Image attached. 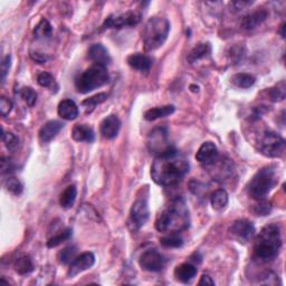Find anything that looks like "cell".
Wrapping results in <instances>:
<instances>
[{"mask_svg":"<svg viewBox=\"0 0 286 286\" xmlns=\"http://www.w3.org/2000/svg\"><path fill=\"white\" fill-rule=\"evenodd\" d=\"M188 171L189 162L186 157L175 148H170L153 161L151 177L159 186L173 187L179 184Z\"/></svg>","mask_w":286,"mask_h":286,"instance_id":"6da1fadb","label":"cell"},{"mask_svg":"<svg viewBox=\"0 0 286 286\" xmlns=\"http://www.w3.org/2000/svg\"><path fill=\"white\" fill-rule=\"evenodd\" d=\"M189 224V210L184 200L177 198L157 216L154 226L160 233H180L187 230Z\"/></svg>","mask_w":286,"mask_h":286,"instance_id":"7a4b0ae2","label":"cell"},{"mask_svg":"<svg viewBox=\"0 0 286 286\" xmlns=\"http://www.w3.org/2000/svg\"><path fill=\"white\" fill-rule=\"evenodd\" d=\"M282 247L281 231L277 225H267L261 231L254 244V256L260 262H272L278 256Z\"/></svg>","mask_w":286,"mask_h":286,"instance_id":"3957f363","label":"cell"},{"mask_svg":"<svg viewBox=\"0 0 286 286\" xmlns=\"http://www.w3.org/2000/svg\"><path fill=\"white\" fill-rule=\"evenodd\" d=\"M170 31V22L163 17H152L149 19L142 31V41L145 48L149 51L162 46L167 41Z\"/></svg>","mask_w":286,"mask_h":286,"instance_id":"277c9868","label":"cell"},{"mask_svg":"<svg viewBox=\"0 0 286 286\" xmlns=\"http://www.w3.org/2000/svg\"><path fill=\"white\" fill-rule=\"evenodd\" d=\"M277 175L274 167H265L257 171L247 187L248 196L255 200L264 199L277 184Z\"/></svg>","mask_w":286,"mask_h":286,"instance_id":"5b68a950","label":"cell"},{"mask_svg":"<svg viewBox=\"0 0 286 286\" xmlns=\"http://www.w3.org/2000/svg\"><path fill=\"white\" fill-rule=\"evenodd\" d=\"M108 81H110V75H108L106 67L94 64L76 78L75 87L79 93L87 94L104 87Z\"/></svg>","mask_w":286,"mask_h":286,"instance_id":"8992f818","label":"cell"},{"mask_svg":"<svg viewBox=\"0 0 286 286\" xmlns=\"http://www.w3.org/2000/svg\"><path fill=\"white\" fill-rule=\"evenodd\" d=\"M256 145L259 151L268 158L283 157L286 150L285 140L273 131H264L257 136Z\"/></svg>","mask_w":286,"mask_h":286,"instance_id":"52a82bcc","label":"cell"},{"mask_svg":"<svg viewBox=\"0 0 286 286\" xmlns=\"http://www.w3.org/2000/svg\"><path fill=\"white\" fill-rule=\"evenodd\" d=\"M149 216H150V211H149L147 198L136 199L130 210L129 226L131 230L133 232L139 231L142 226L146 225Z\"/></svg>","mask_w":286,"mask_h":286,"instance_id":"ba28073f","label":"cell"},{"mask_svg":"<svg viewBox=\"0 0 286 286\" xmlns=\"http://www.w3.org/2000/svg\"><path fill=\"white\" fill-rule=\"evenodd\" d=\"M147 145L150 152L156 154L157 157L160 156V154L164 153L165 151H168L170 148H173L168 142L167 130L163 128H158L152 130L151 132L149 133Z\"/></svg>","mask_w":286,"mask_h":286,"instance_id":"9c48e42d","label":"cell"},{"mask_svg":"<svg viewBox=\"0 0 286 286\" xmlns=\"http://www.w3.org/2000/svg\"><path fill=\"white\" fill-rule=\"evenodd\" d=\"M139 265L148 272H160L165 266V259L157 249H148L141 254Z\"/></svg>","mask_w":286,"mask_h":286,"instance_id":"30bf717a","label":"cell"},{"mask_svg":"<svg viewBox=\"0 0 286 286\" xmlns=\"http://www.w3.org/2000/svg\"><path fill=\"white\" fill-rule=\"evenodd\" d=\"M230 234L234 239L240 244H246L254 237L255 227L249 220L238 219L235 220L230 227Z\"/></svg>","mask_w":286,"mask_h":286,"instance_id":"8fae6325","label":"cell"},{"mask_svg":"<svg viewBox=\"0 0 286 286\" xmlns=\"http://www.w3.org/2000/svg\"><path fill=\"white\" fill-rule=\"evenodd\" d=\"M141 20V15L135 11H128V13L108 16L105 19L103 27L104 28H123L131 27L139 24Z\"/></svg>","mask_w":286,"mask_h":286,"instance_id":"7c38bea8","label":"cell"},{"mask_svg":"<svg viewBox=\"0 0 286 286\" xmlns=\"http://www.w3.org/2000/svg\"><path fill=\"white\" fill-rule=\"evenodd\" d=\"M94 264H95L94 254L91 253V251L83 253L73 260V262L70 264V268H68L67 276L70 278L75 277L79 273L90 270Z\"/></svg>","mask_w":286,"mask_h":286,"instance_id":"4fadbf2b","label":"cell"},{"mask_svg":"<svg viewBox=\"0 0 286 286\" xmlns=\"http://www.w3.org/2000/svg\"><path fill=\"white\" fill-rule=\"evenodd\" d=\"M218 158H219L218 148H217L215 143L211 141L204 142L196 153L197 161L206 165V167H209V165L216 163L218 161Z\"/></svg>","mask_w":286,"mask_h":286,"instance_id":"5bb4252c","label":"cell"},{"mask_svg":"<svg viewBox=\"0 0 286 286\" xmlns=\"http://www.w3.org/2000/svg\"><path fill=\"white\" fill-rule=\"evenodd\" d=\"M120 129H121V121H120V119L117 116H114V114L108 116L103 120L100 127L102 136H104L107 140L117 138L120 132Z\"/></svg>","mask_w":286,"mask_h":286,"instance_id":"9a60e30c","label":"cell"},{"mask_svg":"<svg viewBox=\"0 0 286 286\" xmlns=\"http://www.w3.org/2000/svg\"><path fill=\"white\" fill-rule=\"evenodd\" d=\"M89 59L94 62L96 65L106 67L111 63V57L107 49L102 44H93L89 48Z\"/></svg>","mask_w":286,"mask_h":286,"instance_id":"2e32d148","label":"cell"},{"mask_svg":"<svg viewBox=\"0 0 286 286\" xmlns=\"http://www.w3.org/2000/svg\"><path fill=\"white\" fill-rule=\"evenodd\" d=\"M268 13L264 9H259L254 11L247 16H245L242 22H240V27L243 28L245 31H251L255 30L256 27H259L260 25H262L267 19Z\"/></svg>","mask_w":286,"mask_h":286,"instance_id":"e0dca14e","label":"cell"},{"mask_svg":"<svg viewBox=\"0 0 286 286\" xmlns=\"http://www.w3.org/2000/svg\"><path fill=\"white\" fill-rule=\"evenodd\" d=\"M63 129V123L60 121L51 120L45 123L39 130V141L42 143H48L53 140L55 136L60 133V131Z\"/></svg>","mask_w":286,"mask_h":286,"instance_id":"ac0fdd59","label":"cell"},{"mask_svg":"<svg viewBox=\"0 0 286 286\" xmlns=\"http://www.w3.org/2000/svg\"><path fill=\"white\" fill-rule=\"evenodd\" d=\"M128 64L140 72H149L152 67V60L146 54L136 53L128 57Z\"/></svg>","mask_w":286,"mask_h":286,"instance_id":"d6986e66","label":"cell"},{"mask_svg":"<svg viewBox=\"0 0 286 286\" xmlns=\"http://www.w3.org/2000/svg\"><path fill=\"white\" fill-rule=\"evenodd\" d=\"M57 112H59V116L61 118L64 120H68V121L75 120L78 117L77 105L75 104V102L68 99L60 102L59 107H57Z\"/></svg>","mask_w":286,"mask_h":286,"instance_id":"ffe728a7","label":"cell"},{"mask_svg":"<svg viewBox=\"0 0 286 286\" xmlns=\"http://www.w3.org/2000/svg\"><path fill=\"white\" fill-rule=\"evenodd\" d=\"M72 138L77 142H93L95 134L93 129L87 124H76L72 130Z\"/></svg>","mask_w":286,"mask_h":286,"instance_id":"44dd1931","label":"cell"},{"mask_svg":"<svg viewBox=\"0 0 286 286\" xmlns=\"http://www.w3.org/2000/svg\"><path fill=\"white\" fill-rule=\"evenodd\" d=\"M197 275V268L189 263H184L176 267L175 277L181 283H189Z\"/></svg>","mask_w":286,"mask_h":286,"instance_id":"7402d4cb","label":"cell"},{"mask_svg":"<svg viewBox=\"0 0 286 286\" xmlns=\"http://www.w3.org/2000/svg\"><path fill=\"white\" fill-rule=\"evenodd\" d=\"M175 110L176 108L174 105H164V106L153 107L145 113V119L147 120V121H156V120H158V119L171 116V114L175 112Z\"/></svg>","mask_w":286,"mask_h":286,"instance_id":"603a6c76","label":"cell"},{"mask_svg":"<svg viewBox=\"0 0 286 286\" xmlns=\"http://www.w3.org/2000/svg\"><path fill=\"white\" fill-rule=\"evenodd\" d=\"M228 202H230V198H228L227 191L224 189L215 190L210 197L211 206H213V208L217 211L224 210L227 207Z\"/></svg>","mask_w":286,"mask_h":286,"instance_id":"cb8c5ba5","label":"cell"},{"mask_svg":"<svg viewBox=\"0 0 286 286\" xmlns=\"http://www.w3.org/2000/svg\"><path fill=\"white\" fill-rule=\"evenodd\" d=\"M77 197V189L74 185L68 186L66 189L62 192L60 197V205L63 208L68 209L72 208L73 205L75 204V200Z\"/></svg>","mask_w":286,"mask_h":286,"instance_id":"d4e9b609","label":"cell"},{"mask_svg":"<svg viewBox=\"0 0 286 286\" xmlns=\"http://www.w3.org/2000/svg\"><path fill=\"white\" fill-rule=\"evenodd\" d=\"M256 82V78L247 73H238L232 77V83L238 89H249Z\"/></svg>","mask_w":286,"mask_h":286,"instance_id":"484cf974","label":"cell"},{"mask_svg":"<svg viewBox=\"0 0 286 286\" xmlns=\"http://www.w3.org/2000/svg\"><path fill=\"white\" fill-rule=\"evenodd\" d=\"M210 51L211 47L208 43H200L190 51L189 56H188V61H189L191 64H193V63H196L197 61L208 56Z\"/></svg>","mask_w":286,"mask_h":286,"instance_id":"4316f807","label":"cell"},{"mask_svg":"<svg viewBox=\"0 0 286 286\" xmlns=\"http://www.w3.org/2000/svg\"><path fill=\"white\" fill-rule=\"evenodd\" d=\"M15 270L20 275H28L34 271V264L30 256H21L15 262Z\"/></svg>","mask_w":286,"mask_h":286,"instance_id":"83f0119b","label":"cell"},{"mask_svg":"<svg viewBox=\"0 0 286 286\" xmlns=\"http://www.w3.org/2000/svg\"><path fill=\"white\" fill-rule=\"evenodd\" d=\"M160 244L165 248H179L184 245V239L177 233H170V235L160 238Z\"/></svg>","mask_w":286,"mask_h":286,"instance_id":"f1b7e54d","label":"cell"},{"mask_svg":"<svg viewBox=\"0 0 286 286\" xmlns=\"http://www.w3.org/2000/svg\"><path fill=\"white\" fill-rule=\"evenodd\" d=\"M72 234H73V231L71 230V228H66V230L61 232L60 234H57L56 236L48 239V242L46 244L47 247L48 248L57 247V246H59V245H61V244H63L64 242H66V240L70 239L72 237Z\"/></svg>","mask_w":286,"mask_h":286,"instance_id":"f546056e","label":"cell"},{"mask_svg":"<svg viewBox=\"0 0 286 286\" xmlns=\"http://www.w3.org/2000/svg\"><path fill=\"white\" fill-rule=\"evenodd\" d=\"M51 25L49 24V21L47 19H42L38 22L37 26L34 30V35L36 38H47L51 35Z\"/></svg>","mask_w":286,"mask_h":286,"instance_id":"4dcf8cb0","label":"cell"},{"mask_svg":"<svg viewBox=\"0 0 286 286\" xmlns=\"http://www.w3.org/2000/svg\"><path fill=\"white\" fill-rule=\"evenodd\" d=\"M268 94H270L271 101L272 102H281L284 101L286 96V85L285 82L282 81L279 82L275 87L270 89L268 91Z\"/></svg>","mask_w":286,"mask_h":286,"instance_id":"1f68e13d","label":"cell"},{"mask_svg":"<svg viewBox=\"0 0 286 286\" xmlns=\"http://www.w3.org/2000/svg\"><path fill=\"white\" fill-rule=\"evenodd\" d=\"M77 248L75 246H67L64 249H62L59 253V261L61 264H71L73 260L75 259Z\"/></svg>","mask_w":286,"mask_h":286,"instance_id":"d6a6232c","label":"cell"},{"mask_svg":"<svg viewBox=\"0 0 286 286\" xmlns=\"http://www.w3.org/2000/svg\"><path fill=\"white\" fill-rule=\"evenodd\" d=\"M2 136H3V141L5 143V147L7 148L9 151H16L17 149L19 148L20 141L14 133H10V132L5 133L4 130H3V135Z\"/></svg>","mask_w":286,"mask_h":286,"instance_id":"836d02e7","label":"cell"},{"mask_svg":"<svg viewBox=\"0 0 286 286\" xmlns=\"http://www.w3.org/2000/svg\"><path fill=\"white\" fill-rule=\"evenodd\" d=\"M106 99H107L106 93H100V94H96L92 97H90V99L83 101L82 104L89 108V111H88V113H89V112H92V110L96 105H99V104H101V103L105 102Z\"/></svg>","mask_w":286,"mask_h":286,"instance_id":"e575fe53","label":"cell"},{"mask_svg":"<svg viewBox=\"0 0 286 286\" xmlns=\"http://www.w3.org/2000/svg\"><path fill=\"white\" fill-rule=\"evenodd\" d=\"M19 95L25 101L28 106H34L37 101V94L32 88H22L19 91Z\"/></svg>","mask_w":286,"mask_h":286,"instance_id":"d590c367","label":"cell"},{"mask_svg":"<svg viewBox=\"0 0 286 286\" xmlns=\"http://www.w3.org/2000/svg\"><path fill=\"white\" fill-rule=\"evenodd\" d=\"M6 188H7V190L10 193L15 194V196H19V194H21L22 190H24V186H22L20 180L14 178V177L8 178L7 181H6Z\"/></svg>","mask_w":286,"mask_h":286,"instance_id":"8d00e7d4","label":"cell"},{"mask_svg":"<svg viewBox=\"0 0 286 286\" xmlns=\"http://www.w3.org/2000/svg\"><path fill=\"white\" fill-rule=\"evenodd\" d=\"M259 204H257L255 207H254V213L257 216H266L271 213V209H272V206L270 203H267L266 200L262 199L259 200Z\"/></svg>","mask_w":286,"mask_h":286,"instance_id":"74e56055","label":"cell"},{"mask_svg":"<svg viewBox=\"0 0 286 286\" xmlns=\"http://www.w3.org/2000/svg\"><path fill=\"white\" fill-rule=\"evenodd\" d=\"M37 83L42 88H50L54 84V76L50 73L43 72L37 76Z\"/></svg>","mask_w":286,"mask_h":286,"instance_id":"f35d334b","label":"cell"},{"mask_svg":"<svg viewBox=\"0 0 286 286\" xmlns=\"http://www.w3.org/2000/svg\"><path fill=\"white\" fill-rule=\"evenodd\" d=\"M0 168H2V173L5 174H11L15 171V163L10 158L3 157L0 160Z\"/></svg>","mask_w":286,"mask_h":286,"instance_id":"ab89813d","label":"cell"},{"mask_svg":"<svg viewBox=\"0 0 286 286\" xmlns=\"http://www.w3.org/2000/svg\"><path fill=\"white\" fill-rule=\"evenodd\" d=\"M11 110H13V102L7 99V97L3 96L0 99V112H2V116L7 117Z\"/></svg>","mask_w":286,"mask_h":286,"instance_id":"60d3db41","label":"cell"},{"mask_svg":"<svg viewBox=\"0 0 286 286\" xmlns=\"http://www.w3.org/2000/svg\"><path fill=\"white\" fill-rule=\"evenodd\" d=\"M10 65H11V56L7 55L4 57V60L2 61V65H0V72H2V83L5 82L6 76L10 70Z\"/></svg>","mask_w":286,"mask_h":286,"instance_id":"b9f144b4","label":"cell"},{"mask_svg":"<svg viewBox=\"0 0 286 286\" xmlns=\"http://www.w3.org/2000/svg\"><path fill=\"white\" fill-rule=\"evenodd\" d=\"M31 57L36 63H38V64H44L45 62L48 61V57H46L45 55L39 54V53H31Z\"/></svg>","mask_w":286,"mask_h":286,"instance_id":"7bdbcfd3","label":"cell"},{"mask_svg":"<svg viewBox=\"0 0 286 286\" xmlns=\"http://www.w3.org/2000/svg\"><path fill=\"white\" fill-rule=\"evenodd\" d=\"M199 285H215V282L209 275H203L198 283Z\"/></svg>","mask_w":286,"mask_h":286,"instance_id":"ee69618b","label":"cell"},{"mask_svg":"<svg viewBox=\"0 0 286 286\" xmlns=\"http://www.w3.org/2000/svg\"><path fill=\"white\" fill-rule=\"evenodd\" d=\"M253 3L250 2H236V3H233V6H235L236 9H243L246 6H249Z\"/></svg>","mask_w":286,"mask_h":286,"instance_id":"f6af8a7d","label":"cell"},{"mask_svg":"<svg viewBox=\"0 0 286 286\" xmlns=\"http://www.w3.org/2000/svg\"><path fill=\"white\" fill-rule=\"evenodd\" d=\"M284 30H285V24H282L281 25V36H282V38H284L285 37V33H284Z\"/></svg>","mask_w":286,"mask_h":286,"instance_id":"bcb514c9","label":"cell"}]
</instances>
